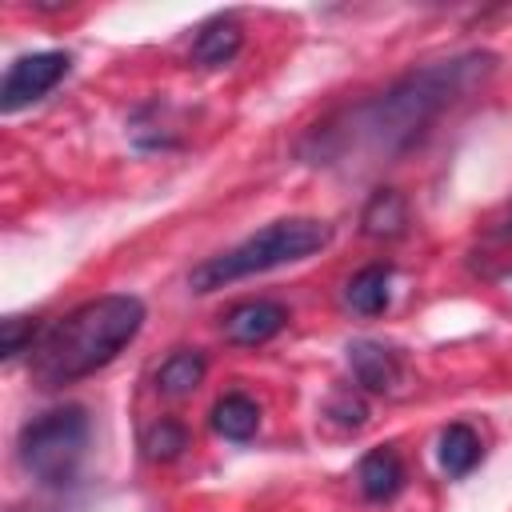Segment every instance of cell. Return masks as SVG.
<instances>
[{
    "label": "cell",
    "mask_w": 512,
    "mask_h": 512,
    "mask_svg": "<svg viewBox=\"0 0 512 512\" xmlns=\"http://www.w3.org/2000/svg\"><path fill=\"white\" fill-rule=\"evenodd\" d=\"M84 444H88V416L84 408L68 404V408H52L44 416H36L32 424H24L20 432V464L48 488H64L72 484L80 460H84Z\"/></svg>",
    "instance_id": "cell-4"
},
{
    "label": "cell",
    "mask_w": 512,
    "mask_h": 512,
    "mask_svg": "<svg viewBox=\"0 0 512 512\" xmlns=\"http://www.w3.org/2000/svg\"><path fill=\"white\" fill-rule=\"evenodd\" d=\"M356 480H360V492L368 500H392L404 488V464H400V456L392 448H372L360 460Z\"/></svg>",
    "instance_id": "cell-9"
},
{
    "label": "cell",
    "mask_w": 512,
    "mask_h": 512,
    "mask_svg": "<svg viewBox=\"0 0 512 512\" xmlns=\"http://www.w3.org/2000/svg\"><path fill=\"white\" fill-rule=\"evenodd\" d=\"M188 448V428L180 424V420H156L148 432H144V456L148 460H156V464H168V460H176L180 452Z\"/></svg>",
    "instance_id": "cell-15"
},
{
    "label": "cell",
    "mask_w": 512,
    "mask_h": 512,
    "mask_svg": "<svg viewBox=\"0 0 512 512\" xmlns=\"http://www.w3.org/2000/svg\"><path fill=\"white\" fill-rule=\"evenodd\" d=\"M68 52H32L20 56L0 84V112H20L24 104L48 96L64 76H68Z\"/></svg>",
    "instance_id": "cell-5"
},
{
    "label": "cell",
    "mask_w": 512,
    "mask_h": 512,
    "mask_svg": "<svg viewBox=\"0 0 512 512\" xmlns=\"http://www.w3.org/2000/svg\"><path fill=\"white\" fill-rule=\"evenodd\" d=\"M212 428L224 440H248L260 428V408L256 400H248L244 392H228L212 404Z\"/></svg>",
    "instance_id": "cell-13"
},
{
    "label": "cell",
    "mask_w": 512,
    "mask_h": 512,
    "mask_svg": "<svg viewBox=\"0 0 512 512\" xmlns=\"http://www.w3.org/2000/svg\"><path fill=\"white\" fill-rule=\"evenodd\" d=\"M240 44H244L240 24H236L232 16H216V20H208V24L200 28V36L192 40V60H196L200 68H224V64L236 60Z\"/></svg>",
    "instance_id": "cell-8"
},
{
    "label": "cell",
    "mask_w": 512,
    "mask_h": 512,
    "mask_svg": "<svg viewBox=\"0 0 512 512\" xmlns=\"http://www.w3.org/2000/svg\"><path fill=\"white\" fill-rule=\"evenodd\" d=\"M344 300H348V308L360 312V316L384 312L388 300H392V268H388V264H368V268H360V272L348 280Z\"/></svg>",
    "instance_id": "cell-10"
},
{
    "label": "cell",
    "mask_w": 512,
    "mask_h": 512,
    "mask_svg": "<svg viewBox=\"0 0 512 512\" xmlns=\"http://www.w3.org/2000/svg\"><path fill=\"white\" fill-rule=\"evenodd\" d=\"M204 372H208L204 352L180 348V352H172V356L156 368V388H160L164 396H172V400H184V396H192V392L200 388Z\"/></svg>",
    "instance_id": "cell-11"
},
{
    "label": "cell",
    "mask_w": 512,
    "mask_h": 512,
    "mask_svg": "<svg viewBox=\"0 0 512 512\" xmlns=\"http://www.w3.org/2000/svg\"><path fill=\"white\" fill-rule=\"evenodd\" d=\"M348 364H352V376L356 384H364L368 392H396L400 388V360L392 348H384L380 340H352L348 344Z\"/></svg>",
    "instance_id": "cell-7"
},
{
    "label": "cell",
    "mask_w": 512,
    "mask_h": 512,
    "mask_svg": "<svg viewBox=\"0 0 512 512\" xmlns=\"http://www.w3.org/2000/svg\"><path fill=\"white\" fill-rule=\"evenodd\" d=\"M288 324V308L280 300H240L232 304L224 316H220V332L228 344H240V348H256V344H268L280 328Z\"/></svg>",
    "instance_id": "cell-6"
},
{
    "label": "cell",
    "mask_w": 512,
    "mask_h": 512,
    "mask_svg": "<svg viewBox=\"0 0 512 512\" xmlns=\"http://www.w3.org/2000/svg\"><path fill=\"white\" fill-rule=\"evenodd\" d=\"M436 456H440V468H444L448 476H468V472L480 464V436H476L468 424H448V428L440 432Z\"/></svg>",
    "instance_id": "cell-14"
},
{
    "label": "cell",
    "mask_w": 512,
    "mask_h": 512,
    "mask_svg": "<svg viewBox=\"0 0 512 512\" xmlns=\"http://www.w3.org/2000/svg\"><path fill=\"white\" fill-rule=\"evenodd\" d=\"M496 72L492 52H460L452 60H432L400 80H392L384 92L356 100L316 124L308 140L300 144V156L312 164H376L408 152L452 104H460L468 92H476Z\"/></svg>",
    "instance_id": "cell-1"
},
{
    "label": "cell",
    "mask_w": 512,
    "mask_h": 512,
    "mask_svg": "<svg viewBox=\"0 0 512 512\" xmlns=\"http://www.w3.org/2000/svg\"><path fill=\"white\" fill-rule=\"evenodd\" d=\"M360 224H364V232H368L372 240H396V236L408 228V204H404V196L392 192V188L372 192V200L364 204Z\"/></svg>",
    "instance_id": "cell-12"
},
{
    "label": "cell",
    "mask_w": 512,
    "mask_h": 512,
    "mask_svg": "<svg viewBox=\"0 0 512 512\" xmlns=\"http://www.w3.org/2000/svg\"><path fill=\"white\" fill-rule=\"evenodd\" d=\"M40 336H44V332H40L36 320H28V316H8V320L0 324V352H4V360L20 356V352H32Z\"/></svg>",
    "instance_id": "cell-16"
},
{
    "label": "cell",
    "mask_w": 512,
    "mask_h": 512,
    "mask_svg": "<svg viewBox=\"0 0 512 512\" xmlns=\"http://www.w3.org/2000/svg\"><path fill=\"white\" fill-rule=\"evenodd\" d=\"M144 328V304L140 296H96L72 308L64 320L44 328V336L32 348V380L40 388H64L76 384L104 364H112Z\"/></svg>",
    "instance_id": "cell-2"
},
{
    "label": "cell",
    "mask_w": 512,
    "mask_h": 512,
    "mask_svg": "<svg viewBox=\"0 0 512 512\" xmlns=\"http://www.w3.org/2000/svg\"><path fill=\"white\" fill-rule=\"evenodd\" d=\"M328 416L340 420L344 428H360V424L368 420V408H364L360 396H352V392H336V396L328 400Z\"/></svg>",
    "instance_id": "cell-17"
},
{
    "label": "cell",
    "mask_w": 512,
    "mask_h": 512,
    "mask_svg": "<svg viewBox=\"0 0 512 512\" xmlns=\"http://www.w3.org/2000/svg\"><path fill=\"white\" fill-rule=\"evenodd\" d=\"M332 228L324 220H312V216H288V220H276L260 232H252L248 240H240L236 248L204 260L192 268L188 284L192 292H216L224 284H236L244 276H256V272H272L280 264H292V260H304L312 252H320L328 244Z\"/></svg>",
    "instance_id": "cell-3"
}]
</instances>
